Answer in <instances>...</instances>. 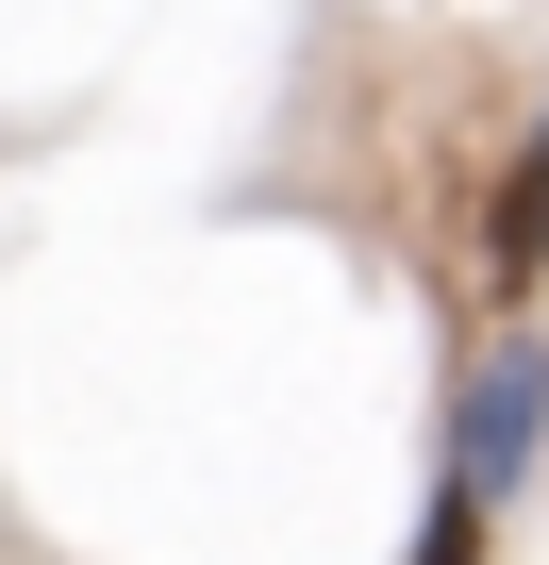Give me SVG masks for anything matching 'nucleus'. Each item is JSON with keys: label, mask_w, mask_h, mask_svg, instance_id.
<instances>
[{"label": "nucleus", "mask_w": 549, "mask_h": 565, "mask_svg": "<svg viewBox=\"0 0 549 565\" xmlns=\"http://www.w3.org/2000/svg\"><path fill=\"white\" fill-rule=\"evenodd\" d=\"M549 449V350L532 333H499L483 366H466V399H450V466L433 482H466V499H516V466Z\"/></svg>", "instance_id": "f257e3e1"}, {"label": "nucleus", "mask_w": 549, "mask_h": 565, "mask_svg": "<svg viewBox=\"0 0 549 565\" xmlns=\"http://www.w3.org/2000/svg\"><path fill=\"white\" fill-rule=\"evenodd\" d=\"M499 282H549V117H532V150H516V183H499Z\"/></svg>", "instance_id": "f03ea898"}, {"label": "nucleus", "mask_w": 549, "mask_h": 565, "mask_svg": "<svg viewBox=\"0 0 549 565\" xmlns=\"http://www.w3.org/2000/svg\"><path fill=\"white\" fill-rule=\"evenodd\" d=\"M483 515H499V499H466V482H433V515H416V548H400V565H483Z\"/></svg>", "instance_id": "7ed1b4c3"}]
</instances>
